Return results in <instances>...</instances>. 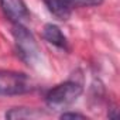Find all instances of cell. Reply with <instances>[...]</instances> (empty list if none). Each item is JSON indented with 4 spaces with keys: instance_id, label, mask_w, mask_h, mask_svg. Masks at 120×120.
<instances>
[{
    "instance_id": "cell-1",
    "label": "cell",
    "mask_w": 120,
    "mask_h": 120,
    "mask_svg": "<svg viewBox=\"0 0 120 120\" xmlns=\"http://www.w3.org/2000/svg\"><path fill=\"white\" fill-rule=\"evenodd\" d=\"M11 34L14 37L16 51L21 58V61H24L27 65L31 67L38 64V61L41 59V49L33 33L21 23H14L11 28Z\"/></svg>"
},
{
    "instance_id": "cell-2",
    "label": "cell",
    "mask_w": 120,
    "mask_h": 120,
    "mask_svg": "<svg viewBox=\"0 0 120 120\" xmlns=\"http://www.w3.org/2000/svg\"><path fill=\"white\" fill-rule=\"evenodd\" d=\"M82 92H83V88L79 83L74 81H67L52 88L47 93L45 102H47V106L51 109H64L72 105L74 102H76L78 98L82 95Z\"/></svg>"
},
{
    "instance_id": "cell-3",
    "label": "cell",
    "mask_w": 120,
    "mask_h": 120,
    "mask_svg": "<svg viewBox=\"0 0 120 120\" xmlns=\"http://www.w3.org/2000/svg\"><path fill=\"white\" fill-rule=\"evenodd\" d=\"M34 89L28 75L16 71H0V96H17Z\"/></svg>"
},
{
    "instance_id": "cell-4",
    "label": "cell",
    "mask_w": 120,
    "mask_h": 120,
    "mask_svg": "<svg viewBox=\"0 0 120 120\" xmlns=\"http://www.w3.org/2000/svg\"><path fill=\"white\" fill-rule=\"evenodd\" d=\"M0 6H2L4 14L13 23H21L30 16L24 0H0Z\"/></svg>"
},
{
    "instance_id": "cell-5",
    "label": "cell",
    "mask_w": 120,
    "mask_h": 120,
    "mask_svg": "<svg viewBox=\"0 0 120 120\" xmlns=\"http://www.w3.org/2000/svg\"><path fill=\"white\" fill-rule=\"evenodd\" d=\"M42 37L45 38V41H48L49 44H52V45H55L58 48L67 49V47H68L67 37L64 35L61 28H59L58 26H55V24H52V23H48V24L44 26Z\"/></svg>"
},
{
    "instance_id": "cell-6",
    "label": "cell",
    "mask_w": 120,
    "mask_h": 120,
    "mask_svg": "<svg viewBox=\"0 0 120 120\" xmlns=\"http://www.w3.org/2000/svg\"><path fill=\"white\" fill-rule=\"evenodd\" d=\"M41 116H45V113L38 110V109H30V107H14L6 113V117L13 119V120H16V119H35V117H41Z\"/></svg>"
},
{
    "instance_id": "cell-7",
    "label": "cell",
    "mask_w": 120,
    "mask_h": 120,
    "mask_svg": "<svg viewBox=\"0 0 120 120\" xmlns=\"http://www.w3.org/2000/svg\"><path fill=\"white\" fill-rule=\"evenodd\" d=\"M67 3L71 9H75V7H95V6H100L103 3V0H67Z\"/></svg>"
},
{
    "instance_id": "cell-8",
    "label": "cell",
    "mask_w": 120,
    "mask_h": 120,
    "mask_svg": "<svg viewBox=\"0 0 120 120\" xmlns=\"http://www.w3.org/2000/svg\"><path fill=\"white\" fill-rule=\"evenodd\" d=\"M61 119H86V116L81 114V113H74V112H68V113H62Z\"/></svg>"
}]
</instances>
